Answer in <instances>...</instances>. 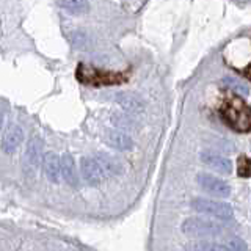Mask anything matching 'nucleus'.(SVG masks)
<instances>
[{
  "instance_id": "20e7f679",
  "label": "nucleus",
  "mask_w": 251,
  "mask_h": 251,
  "mask_svg": "<svg viewBox=\"0 0 251 251\" xmlns=\"http://www.w3.org/2000/svg\"><path fill=\"white\" fill-rule=\"evenodd\" d=\"M77 78L83 83L90 85H113L123 83L127 80L124 74H113V73H100L99 69H94L91 66L78 65L77 68Z\"/></svg>"
},
{
  "instance_id": "39448f33",
  "label": "nucleus",
  "mask_w": 251,
  "mask_h": 251,
  "mask_svg": "<svg viewBox=\"0 0 251 251\" xmlns=\"http://www.w3.org/2000/svg\"><path fill=\"white\" fill-rule=\"evenodd\" d=\"M196 182H198L207 193L217 196V198H227V196L231 195V185L227 184L226 180L215 177L212 175H206V173L198 175Z\"/></svg>"
},
{
  "instance_id": "6e6552de",
  "label": "nucleus",
  "mask_w": 251,
  "mask_h": 251,
  "mask_svg": "<svg viewBox=\"0 0 251 251\" xmlns=\"http://www.w3.org/2000/svg\"><path fill=\"white\" fill-rule=\"evenodd\" d=\"M201 162L207 167L214 168L218 173H223V175H229L232 171V162L226 157L215 154V152H202L201 155Z\"/></svg>"
},
{
  "instance_id": "9b49d317",
  "label": "nucleus",
  "mask_w": 251,
  "mask_h": 251,
  "mask_svg": "<svg viewBox=\"0 0 251 251\" xmlns=\"http://www.w3.org/2000/svg\"><path fill=\"white\" fill-rule=\"evenodd\" d=\"M105 141L118 151H130L133 148V140L123 130H108L105 133Z\"/></svg>"
},
{
  "instance_id": "f03ea898",
  "label": "nucleus",
  "mask_w": 251,
  "mask_h": 251,
  "mask_svg": "<svg viewBox=\"0 0 251 251\" xmlns=\"http://www.w3.org/2000/svg\"><path fill=\"white\" fill-rule=\"evenodd\" d=\"M180 229H182L185 235H190V237L206 239V237H218V235H223L226 227L222 223L215 222L214 218L192 217V218L184 220Z\"/></svg>"
},
{
  "instance_id": "9d476101",
  "label": "nucleus",
  "mask_w": 251,
  "mask_h": 251,
  "mask_svg": "<svg viewBox=\"0 0 251 251\" xmlns=\"http://www.w3.org/2000/svg\"><path fill=\"white\" fill-rule=\"evenodd\" d=\"M61 177L69 187H78V175L75 168V160L71 154H63L61 157Z\"/></svg>"
},
{
  "instance_id": "6ab92c4d",
  "label": "nucleus",
  "mask_w": 251,
  "mask_h": 251,
  "mask_svg": "<svg viewBox=\"0 0 251 251\" xmlns=\"http://www.w3.org/2000/svg\"><path fill=\"white\" fill-rule=\"evenodd\" d=\"M112 121L118 126V127L121 129H132L133 127V121L132 118L127 116V115H120V113H115L112 116Z\"/></svg>"
},
{
  "instance_id": "dca6fc26",
  "label": "nucleus",
  "mask_w": 251,
  "mask_h": 251,
  "mask_svg": "<svg viewBox=\"0 0 251 251\" xmlns=\"http://www.w3.org/2000/svg\"><path fill=\"white\" fill-rule=\"evenodd\" d=\"M58 5L69 14H83L90 10L88 0H58Z\"/></svg>"
},
{
  "instance_id": "f3484780",
  "label": "nucleus",
  "mask_w": 251,
  "mask_h": 251,
  "mask_svg": "<svg viewBox=\"0 0 251 251\" xmlns=\"http://www.w3.org/2000/svg\"><path fill=\"white\" fill-rule=\"evenodd\" d=\"M222 83L226 86L227 90L234 91L235 94H239V96H247L248 94V86L243 83L242 80H239V78H234V77H225Z\"/></svg>"
},
{
  "instance_id": "f8f14e48",
  "label": "nucleus",
  "mask_w": 251,
  "mask_h": 251,
  "mask_svg": "<svg viewBox=\"0 0 251 251\" xmlns=\"http://www.w3.org/2000/svg\"><path fill=\"white\" fill-rule=\"evenodd\" d=\"M25 157L27 162L30 163V167L38 168L39 165L44 160V154H43V141L41 138H30V141L27 143V151H25Z\"/></svg>"
},
{
  "instance_id": "412c9836",
  "label": "nucleus",
  "mask_w": 251,
  "mask_h": 251,
  "mask_svg": "<svg viewBox=\"0 0 251 251\" xmlns=\"http://www.w3.org/2000/svg\"><path fill=\"white\" fill-rule=\"evenodd\" d=\"M240 74H243L245 75L248 80H251V63L247 66V68H243V69H240Z\"/></svg>"
},
{
  "instance_id": "a211bd4d",
  "label": "nucleus",
  "mask_w": 251,
  "mask_h": 251,
  "mask_svg": "<svg viewBox=\"0 0 251 251\" xmlns=\"http://www.w3.org/2000/svg\"><path fill=\"white\" fill-rule=\"evenodd\" d=\"M237 175L240 177H250L251 176V159L247 155H240L237 160Z\"/></svg>"
},
{
  "instance_id": "2eb2a0df",
  "label": "nucleus",
  "mask_w": 251,
  "mask_h": 251,
  "mask_svg": "<svg viewBox=\"0 0 251 251\" xmlns=\"http://www.w3.org/2000/svg\"><path fill=\"white\" fill-rule=\"evenodd\" d=\"M185 251H231L225 242H209V240H200L192 242L185 247Z\"/></svg>"
},
{
  "instance_id": "ddd939ff",
  "label": "nucleus",
  "mask_w": 251,
  "mask_h": 251,
  "mask_svg": "<svg viewBox=\"0 0 251 251\" xmlns=\"http://www.w3.org/2000/svg\"><path fill=\"white\" fill-rule=\"evenodd\" d=\"M94 159L98 160V163L100 165V168L104 170V173L107 175V177L121 175L123 165H121L120 162H118V159H115V157L108 155V154H105V152H96V155H94Z\"/></svg>"
},
{
  "instance_id": "aec40b11",
  "label": "nucleus",
  "mask_w": 251,
  "mask_h": 251,
  "mask_svg": "<svg viewBox=\"0 0 251 251\" xmlns=\"http://www.w3.org/2000/svg\"><path fill=\"white\" fill-rule=\"evenodd\" d=\"M225 243H226L227 248H229L231 251H248L247 242H243L239 237H231V239L225 240Z\"/></svg>"
},
{
  "instance_id": "f257e3e1",
  "label": "nucleus",
  "mask_w": 251,
  "mask_h": 251,
  "mask_svg": "<svg viewBox=\"0 0 251 251\" xmlns=\"http://www.w3.org/2000/svg\"><path fill=\"white\" fill-rule=\"evenodd\" d=\"M218 112L229 129L242 133L251 132V107L239 98V94L227 93Z\"/></svg>"
},
{
  "instance_id": "0eeeda50",
  "label": "nucleus",
  "mask_w": 251,
  "mask_h": 251,
  "mask_svg": "<svg viewBox=\"0 0 251 251\" xmlns=\"http://www.w3.org/2000/svg\"><path fill=\"white\" fill-rule=\"evenodd\" d=\"M43 170L46 177L53 184H58L61 179V159L55 152H46L43 160Z\"/></svg>"
},
{
  "instance_id": "7ed1b4c3",
  "label": "nucleus",
  "mask_w": 251,
  "mask_h": 251,
  "mask_svg": "<svg viewBox=\"0 0 251 251\" xmlns=\"http://www.w3.org/2000/svg\"><path fill=\"white\" fill-rule=\"evenodd\" d=\"M192 209L201 215H209L217 220H232L234 210L229 204L223 201L207 200V198H195L192 200Z\"/></svg>"
},
{
  "instance_id": "423d86ee",
  "label": "nucleus",
  "mask_w": 251,
  "mask_h": 251,
  "mask_svg": "<svg viewBox=\"0 0 251 251\" xmlns=\"http://www.w3.org/2000/svg\"><path fill=\"white\" fill-rule=\"evenodd\" d=\"M80 171H82V177L85 179V182L88 185H99L107 179V175L104 170L100 168V165L94 157H82L80 160Z\"/></svg>"
},
{
  "instance_id": "1a4fd4ad",
  "label": "nucleus",
  "mask_w": 251,
  "mask_h": 251,
  "mask_svg": "<svg viewBox=\"0 0 251 251\" xmlns=\"http://www.w3.org/2000/svg\"><path fill=\"white\" fill-rule=\"evenodd\" d=\"M22 141H24V132L21 129V126L14 124L5 132L3 140H2V151L5 154H13L16 149L21 146Z\"/></svg>"
},
{
  "instance_id": "4468645a",
  "label": "nucleus",
  "mask_w": 251,
  "mask_h": 251,
  "mask_svg": "<svg viewBox=\"0 0 251 251\" xmlns=\"http://www.w3.org/2000/svg\"><path fill=\"white\" fill-rule=\"evenodd\" d=\"M115 100L126 110V112L137 113L143 110V102L132 93H118L115 94Z\"/></svg>"
}]
</instances>
